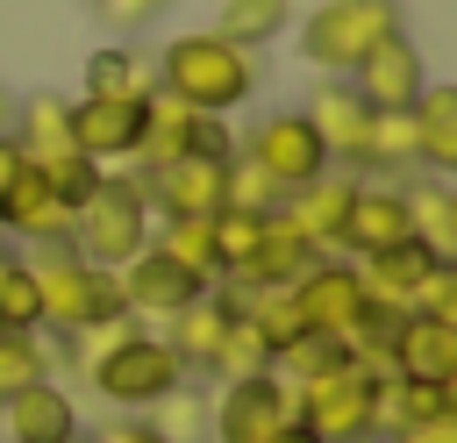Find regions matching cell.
<instances>
[{"label": "cell", "mask_w": 457, "mask_h": 443, "mask_svg": "<svg viewBox=\"0 0 457 443\" xmlns=\"http://www.w3.org/2000/svg\"><path fill=\"white\" fill-rule=\"evenodd\" d=\"M157 86L200 114H228L257 93V50H236L221 43L214 29H193V36H171L164 57H157Z\"/></svg>", "instance_id": "cell-1"}, {"label": "cell", "mask_w": 457, "mask_h": 443, "mask_svg": "<svg viewBox=\"0 0 457 443\" xmlns=\"http://www.w3.org/2000/svg\"><path fill=\"white\" fill-rule=\"evenodd\" d=\"M150 243V193H143V179L129 171H100V186L71 207V236H64V250L71 257H86V264H100V272H121L136 250Z\"/></svg>", "instance_id": "cell-2"}, {"label": "cell", "mask_w": 457, "mask_h": 443, "mask_svg": "<svg viewBox=\"0 0 457 443\" xmlns=\"http://www.w3.org/2000/svg\"><path fill=\"white\" fill-rule=\"evenodd\" d=\"M29 272H36V293H43V329H57V336H79L93 322L129 314L121 307V279L100 272V264H86V257H71L64 243H50L43 257H29Z\"/></svg>", "instance_id": "cell-3"}, {"label": "cell", "mask_w": 457, "mask_h": 443, "mask_svg": "<svg viewBox=\"0 0 457 443\" xmlns=\"http://www.w3.org/2000/svg\"><path fill=\"white\" fill-rule=\"evenodd\" d=\"M386 36H400V0H321L300 21V57L328 79H350Z\"/></svg>", "instance_id": "cell-4"}, {"label": "cell", "mask_w": 457, "mask_h": 443, "mask_svg": "<svg viewBox=\"0 0 457 443\" xmlns=\"http://www.w3.org/2000/svg\"><path fill=\"white\" fill-rule=\"evenodd\" d=\"M371 393H378V372L357 364V357H336L328 372H314V379L293 386V422H307L321 443H371L378 436Z\"/></svg>", "instance_id": "cell-5"}, {"label": "cell", "mask_w": 457, "mask_h": 443, "mask_svg": "<svg viewBox=\"0 0 457 443\" xmlns=\"http://www.w3.org/2000/svg\"><path fill=\"white\" fill-rule=\"evenodd\" d=\"M86 379H93V393H100V400H114V407H157V400L186 379V364L171 357V343H164V336L136 329V336H121L114 350H100V357L86 364Z\"/></svg>", "instance_id": "cell-6"}, {"label": "cell", "mask_w": 457, "mask_h": 443, "mask_svg": "<svg viewBox=\"0 0 457 443\" xmlns=\"http://www.w3.org/2000/svg\"><path fill=\"white\" fill-rule=\"evenodd\" d=\"M286 422H293V386L278 372L221 379V393L207 400V436L214 443H271Z\"/></svg>", "instance_id": "cell-7"}, {"label": "cell", "mask_w": 457, "mask_h": 443, "mask_svg": "<svg viewBox=\"0 0 457 443\" xmlns=\"http://www.w3.org/2000/svg\"><path fill=\"white\" fill-rule=\"evenodd\" d=\"M186 150H200V157H236V150H228L221 114H200V107H186V100H171V93L157 86V93L143 100L136 164H143V171H157V164H171V157H186Z\"/></svg>", "instance_id": "cell-8"}, {"label": "cell", "mask_w": 457, "mask_h": 443, "mask_svg": "<svg viewBox=\"0 0 457 443\" xmlns=\"http://www.w3.org/2000/svg\"><path fill=\"white\" fill-rule=\"evenodd\" d=\"M243 157L278 186V193H293V186H307V179H321L336 157L321 150V136H314V121L307 114H264L257 129H250V143H243Z\"/></svg>", "instance_id": "cell-9"}, {"label": "cell", "mask_w": 457, "mask_h": 443, "mask_svg": "<svg viewBox=\"0 0 457 443\" xmlns=\"http://www.w3.org/2000/svg\"><path fill=\"white\" fill-rule=\"evenodd\" d=\"M114 279H121V307H129L136 322H171L179 307H193V300L207 293V279H193L186 264H171L157 243H143Z\"/></svg>", "instance_id": "cell-10"}, {"label": "cell", "mask_w": 457, "mask_h": 443, "mask_svg": "<svg viewBox=\"0 0 457 443\" xmlns=\"http://www.w3.org/2000/svg\"><path fill=\"white\" fill-rule=\"evenodd\" d=\"M286 293H293L300 322H307V329H321V336H336V343H343V336H350V322L364 314V279H357V264H350V257H314Z\"/></svg>", "instance_id": "cell-11"}, {"label": "cell", "mask_w": 457, "mask_h": 443, "mask_svg": "<svg viewBox=\"0 0 457 443\" xmlns=\"http://www.w3.org/2000/svg\"><path fill=\"white\" fill-rule=\"evenodd\" d=\"M143 179V193H150V214H221V186H228V157H200V150H186V157H171V164H157V171H136Z\"/></svg>", "instance_id": "cell-12"}, {"label": "cell", "mask_w": 457, "mask_h": 443, "mask_svg": "<svg viewBox=\"0 0 457 443\" xmlns=\"http://www.w3.org/2000/svg\"><path fill=\"white\" fill-rule=\"evenodd\" d=\"M350 86L364 93L371 114H407V107L421 100V86H428V64H421V50H414L407 29H400V36H386L378 50H364V64L350 71Z\"/></svg>", "instance_id": "cell-13"}, {"label": "cell", "mask_w": 457, "mask_h": 443, "mask_svg": "<svg viewBox=\"0 0 457 443\" xmlns=\"http://www.w3.org/2000/svg\"><path fill=\"white\" fill-rule=\"evenodd\" d=\"M136 136H143V100H71V150H86L100 171L129 164L136 157Z\"/></svg>", "instance_id": "cell-14"}, {"label": "cell", "mask_w": 457, "mask_h": 443, "mask_svg": "<svg viewBox=\"0 0 457 443\" xmlns=\"http://www.w3.org/2000/svg\"><path fill=\"white\" fill-rule=\"evenodd\" d=\"M350 193H357L350 171H321V179L293 186V193L278 200V214H286L321 257H343V214H350Z\"/></svg>", "instance_id": "cell-15"}, {"label": "cell", "mask_w": 457, "mask_h": 443, "mask_svg": "<svg viewBox=\"0 0 457 443\" xmlns=\"http://www.w3.org/2000/svg\"><path fill=\"white\" fill-rule=\"evenodd\" d=\"M300 114L314 121V136H321V150H328V157H343V164H364L371 107H364V93H357L350 79H321V86H314V100H307Z\"/></svg>", "instance_id": "cell-16"}, {"label": "cell", "mask_w": 457, "mask_h": 443, "mask_svg": "<svg viewBox=\"0 0 457 443\" xmlns=\"http://www.w3.org/2000/svg\"><path fill=\"white\" fill-rule=\"evenodd\" d=\"M393 372H400V379H436V386H457V322H436V314H400V329H393Z\"/></svg>", "instance_id": "cell-17"}, {"label": "cell", "mask_w": 457, "mask_h": 443, "mask_svg": "<svg viewBox=\"0 0 457 443\" xmlns=\"http://www.w3.org/2000/svg\"><path fill=\"white\" fill-rule=\"evenodd\" d=\"M314 257H321V250H314V243H307L286 214H264V236H257L250 264H243V272H228V286H236V293H257V286H293Z\"/></svg>", "instance_id": "cell-18"}, {"label": "cell", "mask_w": 457, "mask_h": 443, "mask_svg": "<svg viewBox=\"0 0 457 443\" xmlns=\"http://www.w3.org/2000/svg\"><path fill=\"white\" fill-rule=\"evenodd\" d=\"M0 422H7V443H64V436H79V407H71V393L57 379H36L14 400H0Z\"/></svg>", "instance_id": "cell-19"}, {"label": "cell", "mask_w": 457, "mask_h": 443, "mask_svg": "<svg viewBox=\"0 0 457 443\" xmlns=\"http://www.w3.org/2000/svg\"><path fill=\"white\" fill-rule=\"evenodd\" d=\"M0 229H14V236H29V243H64L71 236V207L50 193V179L36 171V164H21V179L7 186V200H0Z\"/></svg>", "instance_id": "cell-20"}, {"label": "cell", "mask_w": 457, "mask_h": 443, "mask_svg": "<svg viewBox=\"0 0 457 443\" xmlns=\"http://www.w3.org/2000/svg\"><path fill=\"white\" fill-rule=\"evenodd\" d=\"M393 243H407V200H400V186H357L350 214H343V250L350 257H378Z\"/></svg>", "instance_id": "cell-21"}, {"label": "cell", "mask_w": 457, "mask_h": 443, "mask_svg": "<svg viewBox=\"0 0 457 443\" xmlns=\"http://www.w3.org/2000/svg\"><path fill=\"white\" fill-rule=\"evenodd\" d=\"M228 322H236V293H228V286H221V293L207 286L193 307L171 314V336H164V343H171V357H179L186 372H207L214 350H221V336H228Z\"/></svg>", "instance_id": "cell-22"}, {"label": "cell", "mask_w": 457, "mask_h": 443, "mask_svg": "<svg viewBox=\"0 0 457 443\" xmlns=\"http://www.w3.org/2000/svg\"><path fill=\"white\" fill-rule=\"evenodd\" d=\"M428 264H443L428 243H393V250H378V257H357V279H364V300H378V307H400L407 314V300H414V286L428 279Z\"/></svg>", "instance_id": "cell-23"}, {"label": "cell", "mask_w": 457, "mask_h": 443, "mask_svg": "<svg viewBox=\"0 0 457 443\" xmlns=\"http://www.w3.org/2000/svg\"><path fill=\"white\" fill-rule=\"evenodd\" d=\"M428 414H457V386L378 372V393H371V422H378V436H393V429H407V422H428Z\"/></svg>", "instance_id": "cell-24"}, {"label": "cell", "mask_w": 457, "mask_h": 443, "mask_svg": "<svg viewBox=\"0 0 457 443\" xmlns=\"http://www.w3.org/2000/svg\"><path fill=\"white\" fill-rule=\"evenodd\" d=\"M7 136L21 143L29 164L64 157V150H71V100H57V93H29V100H14V129H7Z\"/></svg>", "instance_id": "cell-25"}, {"label": "cell", "mask_w": 457, "mask_h": 443, "mask_svg": "<svg viewBox=\"0 0 457 443\" xmlns=\"http://www.w3.org/2000/svg\"><path fill=\"white\" fill-rule=\"evenodd\" d=\"M414 114V143H421V171H457V86H421Z\"/></svg>", "instance_id": "cell-26"}, {"label": "cell", "mask_w": 457, "mask_h": 443, "mask_svg": "<svg viewBox=\"0 0 457 443\" xmlns=\"http://www.w3.org/2000/svg\"><path fill=\"white\" fill-rule=\"evenodd\" d=\"M86 93L93 100H150L157 93V64L136 57L129 43H100L86 57Z\"/></svg>", "instance_id": "cell-27"}, {"label": "cell", "mask_w": 457, "mask_h": 443, "mask_svg": "<svg viewBox=\"0 0 457 443\" xmlns=\"http://www.w3.org/2000/svg\"><path fill=\"white\" fill-rule=\"evenodd\" d=\"M407 200V236L428 243L436 257H457V193L443 179H421V186H400Z\"/></svg>", "instance_id": "cell-28"}, {"label": "cell", "mask_w": 457, "mask_h": 443, "mask_svg": "<svg viewBox=\"0 0 457 443\" xmlns=\"http://www.w3.org/2000/svg\"><path fill=\"white\" fill-rule=\"evenodd\" d=\"M150 243L171 257V264H186L193 279H221V264H214V214H171L164 229H150Z\"/></svg>", "instance_id": "cell-29"}, {"label": "cell", "mask_w": 457, "mask_h": 443, "mask_svg": "<svg viewBox=\"0 0 457 443\" xmlns=\"http://www.w3.org/2000/svg\"><path fill=\"white\" fill-rule=\"evenodd\" d=\"M286 21H293V0H221L214 36L236 50H264L271 36H286Z\"/></svg>", "instance_id": "cell-30"}, {"label": "cell", "mask_w": 457, "mask_h": 443, "mask_svg": "<svg viewBox=\"0 0 457 443\" xmlns=\"http://www.w3.org/2000/svg\"><path fill=\"white\" fill-rule=\"evenodd\" d=\"M214 379H257V372H271V343H264V329L236 307V322H228V336H221V350H214V364H207Z\"/></svg>", "instance_id": "cell-31"}, {"label": "cell", "mask_w": 457, "mask_h": 443, "mask_svg": "<svg viewBox=\"0 0 457 443\" xmlns=\"http://www.w3.org/2000/svg\"><path fill=\"white\" fill-rule=\"evenodd\" d=\"M50 379V350H43V329H0V400H14L21 386Z\"/></svg>", "instance_id": "cell-32"}, {"label": "cell", "mask_w": 457, "mask_h": 443, "mask_svg": "<svg viewBox=\"0 0 457 443\" xmlns=\"http://www.w3.org/2000/svg\"><path fill=\"white\" fill-rule=\"evenodd\" d=\"M364 164H371V171H414V164H421V143H414V114H371V136H364Z\"/></svg>", "instance_id": "cell-33"}, {"label": "cell", "mask_w": 457, "mask_h": 443, "mask_svg": "<svg viewBox=\"0 0 457 443\" xmlns=\"http://www.w3.org/2000/svg\"><path fill=\"white\" fill-rule=\"evenodd\" d=\"M0 329H43L36 272H29V257H7V250H0Z\"/></svg>", "instance_id": "cell-34"}, {"label": "cell", "mask_w": 457, "mask_h": 443, "mask_svg": "<svg viewBox=\"0 0 457 443\" xmlns=\"http://www.w3.org/2000/svg\"><path fill=\"white\" fill-rule=\"evenodd\" d=\"M150 429H157L164 443H207V400H200V393L179 379V386H171V393L150 407Z\"/></svg>", "instance_id": "cell-35"}, {"label": "cell", "mask_w": 457, "mask_h": 443, "mask_svg": "<svg viewBox=\"0 0 457 443\" xmlns=\"http://www.w3.org/2000/svg\"><path fill=\"white\" fill-rule=\"evenodd\" d=\"M257 236H264V214H243V207H221L214 214V264H221V279L250 264Z\"/></svg>", "instance_id": "cell-36"}, {"label": "cell", "mask_w": 457, "mask_h": 443, "mask_svg": "<svg viewBox=\"0 0 457 443\" xmlns=\"http://www.w3.org/2000/svg\"><path fill=\"white\" fill-rule=\"evenodd\" d=\"M278 200H286V193H278V186H271V179H264V171L236 150V157H228V186H221V207H243V214H278Z\"/></svg>", "instance_id": "cell-37"}, {"label": "cell", "mask_w": 457, "mask_h": 443, "mask_svg": "<svg viewBox=\"0 0 457 443\" xmlns=\"http://www.w3.org/2000/svg\"><path fill=\"white\" fill-rule=\"evenodd\" d=\"M36 171H43V179H50V193H57V200H64V207H79V200H86V193H93V186H100V164H93V157H86V150H64V157H43V164H36Z\"/></svg>", "instance_id": "cell-38"}, {"label": "cell", "mask_w": 457, "mask_h": 443, "mask_svg": "<svg viewBox=\"0 0 457 443\" xmlns=\"http://www.w3.org/2000/svg\"><path fill=\"white\" fill-rule=\"evenodd\" d=\"M407 314H436V322H457V264H450V257H443V264H428V279L414 286Z\"/></svg>", "instance_id": "cell-39"}, {"label": "cell", "mask_w": 457, "mask_h": 443, "mask_svg": "<svg viewBox=\"0 0 457 443\" xmlns=\"http://www.w3.org/2000/svg\"><path fill=\"white\" fill-rule=\"evenodd\" d=\"M171 0H93V14L107 21V29H143V21H157Z\"/></svg>", "instance_id": "cell-40"}, {"label": "cell", "mask_w": 457, "mask_h": 443, "mask_svg": "<svg viewBox=\"0 0 457 443\" xmlns=\"http://www.w3.org/2000/svg\"><path fill=\"white\" fill-rule=\"evenodd\" d=\"M393 443H457V414H428V422H407V429H393Z\"/></svg>", "instance_id": "cell-41"}, {"label": "cell", "mask_w": 457, "mask_h": 443, "mask_svg": "<svg viewBox=\"0 0 457 443\" xmlns=\"http://www.w3.org/2000/svg\"><path fill=\"white\" fill-rule=\"evenodd\" d=\"M86 443H164L150 422H107V429H93Z\"/></svg>", "instance_id": "cell-42"}, {"label": "cell", "mask_w": 457, "mask_h": 443, "mask_svg": "<svg viewBox=\"0 0 457 443\" xmlns=\"http://www.w3.org/2000/svg\"><path fill=\"white\" fill-rule=\"evenodd\" d=\"M21 164H29V157H21V143H14V136H0V200H7V186L21 179Z\"/></svg>", "instance_id": "cell-43"}, {"label": "cell", "mask_w": 457, "mask_h": 443, "mask_svg": "<svg viewBox=\"0 0 457 443\" xmlns=\"http://www.w3.org/2000/svg\"><path fill=\"white\" fill-rule=\"evenodd\" d=\"M271 443H321V436H314V429H307V422H286V429H278V436H271Z\"/></svg>", "instance_id": "cell-44"}, {"label": "cell", "mask_w": 457, "mask_h": 443, "mask_svg": "<svg viewBox=\"0 0 457 443\" xmlns=\"http://www.w3.org/2000/svg\"><path fill=\"white\" fill-rule=\"evenodd\" d=\"M7 129H14V93L0 86V136H7Z\"/></svg>", "instance_id": "cell-45"}, {"label": "cell", "mask_w": 457, "mask_h": 443, "mask_svg": "<svg viewBox=\"0 0 457 443\" xmlns=\"http://www.w3.org/2000/svg\"><path fill=\"white\" fill-rule=\"evenodd\" d=\"M64 443H86V436H64Z\"/></svg>", "instance_id": "cell-46"}]
</instances>
